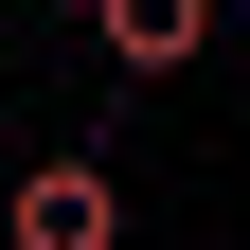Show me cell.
<instances>
[{
  "label": "cell",
  "instance_id": "1",
  "mask_svg": "<svg viewBox=\"0 0 250 250\" xmlns=\"http://www.w3.org/2000/svg\"><path fill=\"white\" fill-rule=\"evenodd\" d=\"M0 250H125V179L89 161V143H72V161H36L18 197H0Z\"/></svg>",
  "mask_w": 250,
  "mask_h": 250
},
{
  "label": "cell",
  "instance_id": "2",
  "mask_svg": "<svg viewBox=\"0 0 250 250\" xmlns=\"http://www.w3.org/2000/svg\"><path fill=\"white\" fill-rule=\"evenodd\" d=\"M89 54H107L125 89H161V72L214 54V0H89Z\"/></svg>",
  "mask_w": 250,
  "mask_h": 250
}]
</instances>
